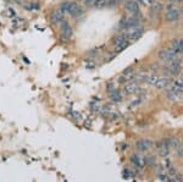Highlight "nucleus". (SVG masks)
I'll return each mask as SVG.
<instances>
[{"mask_svg":"<svg viewBox=\"0 0 183 182\" xmlns=\"http://www.w3.org/2000/svg\"><path fill=\"white\" fill-rule=\"evenodd\" d=\"M59 10L62 12V14H69L72 17H79V16L83 15L84 10L81 5H78L77 3H70V1H65L60 5Z\"/></svg>","mask_w":183,"mask_h":182,"instance_id":"f257e3e1","label":"nucleus"},{"mask_svg":"<svg viewBox=\"0 0 183 182\" xmlns=\"http://www.w3.org/2000/svg\"><path fill=\"white\" fill-rule=\"evenodd\" d=\"M112 44H114V48H115V52H122L127 47H128V39L126 37V34H120L117 37H115L114 40H112Z\"/></svg>","mask_w":183,"mask_h":182,"instance_id":"f03ea898","label":"nucleus"},{"mask_svg":"<svg viewBox=\"0 0 183 182\" xmlns=\"http://www.w3.org/2000/svg\"><path fill=\"white\" fill-rule=\"evenodd\" d=\"M157 57L159 60L161 61H165V62H172L177 59V54L174 53V50L172 49H161V50L157 53Z\"/></svg>","mask_w":183,"mask_h":182,"instance_id":"7ed1b4c3","label":"nucleus"},{"mask_svg":"<svg viewBox=\"0 0 183 182\" xmlns=\"http://www.w3.org/2000/svg\"><path fill=\"white\" fill-rule=\"evenodd\" d=\"M143 34H144V28L142 26H137V27L131 28L126 34V37L128 40H131V42H136V40L139 39Z\"/></svg>","mask_w":183,"mask_h":182,"instance_id":"20e7f679","label":"nucleus"},{"mask_svg":"<svg viewBox=\"0 0 183 182\" xmlns=\"http://www.w3.org/2000/svg\"><path fill=\"white\" fill-rule=\"evenodd\" d=\"M59 28H60V33L64 38H71L72 34H73V29L71 27V24L67 22V21H62L60 24H59Z\"/></svg>","mask_w":183,"mask_h":182,"instance_id":"39448f33","label":"nucleus"},{"mask_svg":"<svg viewBox=\"0 0 183 182\" xmlns=\"http://www.w3.org/2000/svg\"><path fill=\"white\" fill-rule=\"evenodd\" d=\"M153 147V142L150 139H139L138 142L136 143V148L137 150L142 152V153H145V152H149L152 149Z\"/></svg>","mask_w":183,"mask_h":182,"instance_id":"423d86ee","label":"nucleus"},{"mask_svg":"<svg viewBox=\"0 0 183 182\" xmlns=\"http://www.w3.org/2000/svg\"><path fill=\"white\" fill-rule=\"evenodd\" d=\"M121 26H122L123 29H131L133 27H137V26H139V19L137 17V15H134L129 19L123 20L121 22Z\"/></svg>","mask_w":183,"mask_h":182,"instance_id":"0eeeda50","label":"nucleus"},{"mask_svg":"<svg viewBox=\"0 0 183 182\" xmlns=\"http://www.w3.org/2000/svg\"><path fill=\"white\" fill-rule=\"evenodd\" d=\"M124 7H126V11H128L129 14L133 15L139 14V5L136 0H127L126 4H124Z\"/></svg>","mask_w":183,"mask_h":182,"instance_id":"6e6552de","label":"nucleus"},{"mask_svg":"<svg viewBox=\"0 0 183 182\" xmlns=\"http://www.w3.org/2000/svg\"><path fill=\"white\" fill-rule=\"evenodd\" d=\"M156 145H157V149H159L160 156H162V158H166V156L169 155V153H170V144H169V140H167V142H166V140H161V142H159Z\"/></svg>","mask_w":183,"mask_h":182,"instance_id":"1a4fd4ad","label":"nucleus"},{"mask_svg":"<svg viewBox=\"0 0 183 182\" xmlns=\"http://www.w3.org/2000/svg\"><path fill=\"white\" fill-rule=\"evenodd\" d=\"M179 17H181V11L177 9L174 11L166 12L165 16H164V20H165V22H167V23H172V22H176Z\"/></svg>","mask_w":183,"mask_h":182,"instance_id":"9d476101","label":"nucleus"},{"mask_svg":"<svg viewBox=\"0 0 183 182\" xmlns=\"http://www.w3.org/2000/svg\"><path fill=\"white\" fill-rule=\"evenodd\" d=\"M167 72L172 76H178L181 73V62L177 60L170 62V66L167 67Z\"/></svg>","mask_w":183,"mask_h":182,"instance_id":"9b49d317","label":"nucleus"},{"mask_svg":"<svg viewBox=\"0 0 183 182\" xmlns=\"http://www.w3.org/2000/svg\"><path fill=\"white\" fill-rule=\"evenodd\" d=\"M50 21L54 24H60L62 21H65V14H62L59 9L55 10L51 15H50Z\"/></svg>","mask_w":183,"mask_h":182,"instance_id":"f8f14e48","label":"nucleus"},{"mask_svg":"<svg viewBox=\"0 0 183 182\" xmlns=\"http://www.w3.org/2000/svg\"><path fill=\"white\" fill-rule=\"evenodd\" d=\"M131 163L138 169H143L144 165H145V160L139 154H132L131 155Z\"/></svg>","mask_w":183,"mask_h":182,"instance_id":"ddd939ff","label":"nucleus"},{"mask_svg":"<svg viewBox=\"0 0 183 182\" xmlns=\"http://www.w3.org/2000/svg\"><path fill=\"white\" fill-rule=\"evenodd\" d=\"M155 88L156 89H159V90H164L166 88H169L170 86V80L167 77H160V78H157V81L155 82Z\"/></svg>","mask_w":183,"mask_h":182,"instance_id":"4468645a","label":"nucleus"},{"mask_svg":"<svg viewBox=\"0 0 183 182\" xmlns=\"http://www.w3.org/2000/svg\"><path fill=\"white\" fill-rule=\"evenodd\" d=\"M138 88H139V86H138L137 82H131V83L126 85V87H124V93L128 94V95L129 94H134L138 90Z\"/></svg>","mask_w":183,"mask_h":182,"instance_id":"2eb2a0df","label":"nucleus"},{"mask_svg":"<svg viewBox=\"0 0 183 182\" xmlns=\"http://www.w3.org/2000/svg\"><path fill=\"white\" fill-rule=\"evenodd\" d=\"M109 93H110V99L112 102L120 103L122 100V95H121V93L119 92L117 89H114V90H111V92H109Z\"/></svg>","mask_w":183,"mask_h":182,"instance_id":"dca6fc26","label":"nucleus"},{"mask_svg":"<svg viewBox=\"0 0 183 182\" xmlns=\"http://www.w3.org/2000/svg\"><path fill=\"white\" fill-rule=\"evenodd\" d=\"M169 144H170V148L172 149H181V143H179V139L176 138V137H172L169 139Z\"/></svg>","mask_w":183,"mask_h":182,"instance_id":"f3484780","label":"nucleus"},{"mask_svg":"<svg viewBox=\"0 0 183 182\" xmlns=\"http://www.w3.org/2000/svg\"><path fill=\"white\" fill-rule=\"evenodd\" d=\"M170 90H172V92L177 93V94L183 93V83H181L179 81H177L176 83H173V86L170 88Z\"/></svg>","mask_w":183,"mask_h":182,"instance_id":"a211bd4d","label":"nucleus"},{"mask_svg":"<svg viewBox=\"0 0 183 182\" xmlns=\"http://www.w3.org/2000/svg\"><path fill=\"white\" fill-rule=\"evenodd\" d=\"M93 7H95V9H104V7H106V0H95Z\"/></svg>","mask_w":183,"mask_h":182,"instance_id":"6ab92c4d","label":"nucleus"},{"mask_svg":"<svg viewBox=\"0 0 183 182\" xmlns=\"http://www.w3.org/2000/svg\"><path fill=\"white\" fill-rule=\"evenodd\" d=\"M132 73H133V67H127V69H124L123 72H122V75L123 76H126L128 80H132Z\"/></svg>","mask_w":183,"mask_h":182,"instance_id":"aec40b11","label":"nucleus"},{"mask_svg":"<svg viewBox=\"0 0 183 182\" xmlns=\"http://www.w3.org/2000/svg\"><path fill=\"white\" fill-rule=\"evenodd\" d=\"M178 95H179V94L174 93V92H172V90L169 89V92H167V98H169V100H172V102L177 100V99H178Z\"/></svg>","mask_w":183,"mask_h":182,"instance_id":"412c9836","label":"nucleus"},{"mask_svg":"<svg viewBox=\"0 0 183 182\" xmlns=\"http://www.w3.org/2000/svg\"><path fill=\"white\" fill-rule=\"evenodd\" d=\"M178 47H179V39L173 38V39L171 40V49H172V50H174V53H176V50H177Z\"/></svg>","mask_w":183,"mask_h":182,"instance_id":"4be33fe9","label":"nucleus"},{"mask_svg":"<svg viewBox=\"0 0 183 182\" xmlns=\"http://www.w3.org/2000/svg\"><path fill=\"white\" fill-rule=\"evenodd\" d=\"M174 10H177V6H176V4L169 3L167 5H166V12H170V11H174Z\"/></svg>","mask_w":183,"mask_h":182,"instance_id":"5701e85b","label":"nucleus"},{"mask_svg":"<svg viewBox=\"0 0 183 182\" xmlns=\"http://www.w3.org/2000/svg\"><path fill=\"white\" fill-rule=\"evenodd\" d=\"M119 4V0H107L106 1V6L107 7H114Z\"/></svg>","mask_w":183,"mask_h":182,"instance_id":"b1692460","label":"nucleus"},{"mask_svg":"<svg viewBox=\"0 0 183 182\" xmlns=\"http://www.w3.org/2000/svg\"><path fill=\"white\" fill-rule=\"evenodd\" d=\"M153 4H154V10H155V11H160V10L162 9V5H161L159 1H156V3L154 1Z\"/></svg>","mask_w":183,"mask_h":182,"instance_id":"393cba45","label":"nucleus"},{"mask_svg":"<svg viewBox=\"0 0 183 182\" xmlns=\"http://www.w3.org/2000/svg\"><path fill=\"white\" fill-rule=\"evenodd\" d=\"M94 1H95V0H83V3H84V5H86V6H88V7H93Z\"/></svg>","mask_w":183,"mask_h":182,"instance_id":"a878e982","label":"nucleus"},{"mask_svg":"<svg viewBox=\"0 0 183 182\" xmlns=\"http://www.w3.org/2000/svg\"><path fill=\"white\" fill-rule=\"evenodd\" d=\"M157 78H159V77L152 76V77H149V78H148V82H149V83H152V85H155V82L157 81Z\"/></svg>","mask_w":183,"mask_h":182,"instance_id":"bb28decb","label":"nucleus"},{"mask_svg":"<svg viewBox=\"0 0 183 182\" xmlns=\"http://www.w3.org/2000/svg\"><path fill=\"white\" fill-rule=\"evenodd\" d=\"M137 3H140L142 5H147L149 4V0H137Z\"/></svg>","mask_w":183,"mask_h":182,"instance_id":"cd10ccee","label":"nucleus"},{"mask_svg":"<svg viewBox=\"0 0 183 182\" xmlns=\"http://www.w3.org/2000/svg\"><path fill=\"white\" fill-rule=\"evenodd\" d=\"M170 3H172V4H179V3H182L183 0H169Z\"/></svg>","mask_w":183,"mask_h":182,"instance_id":"c85d7f7f","label":"nucleus"},{"mask_svg":"<svg viewBox=\"0 0 183 182\" xmlns=\"http://www.w3.org/2000/svg\"><path fill=\"white\" fill-rule=\"evenodd\" d=\"M178 150H179V152H178V155L183 158V149H178Z\"/></svg>","mask_w":183,"mask_h":182,"instance_id":"c756f323","label":"nucleus"},{"mask_svg":"<svg viewBox=\"0 0 183 182\" xmlns=\"http://www.w3.org/2000/svg\"><path fill=\"white\" fill-rule=\"evenodd\" d=\"M179 82H181V83H183V76H182V77L179 78Z\"/></svg>","mask_w":183,"mask_h":182,"instance_id":"7c9ffc66","label":"nucleus"},{"mask_svg":"<svg viewBox=\"0 0 183 182\" xmlns=\"http://www.w3.org/2000/svg\"><path fill=\"white\" fill-rule=\"evenodd\" d=\"M170 182H176V181H174V180H171V181H170Z\"/></svg>","mask_w":183,"mask_h":182,"instance_id":"2f4dec72","label":"nucleus"}]
</instances>
